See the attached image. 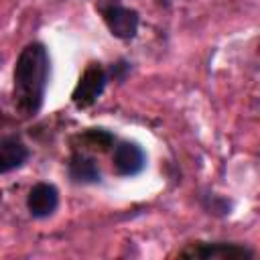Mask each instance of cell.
<instances>
[{"mask_svg":"<svg viewBox=\"0 0 260 260\" xmlns=\"http://www.w3.org/2000/svg\"><path fill=\"white\" fill-rule=\"evenodd\" d=\"M69 175L77 183H95L100 181V169L95 160L83 152H75L69 158Z\"/></svg>","mask_w":260,"mask_h":260,"instance_id":"8","label":"cell"},{"mask_svg":"<svg viewBox=\"0 0 260 260\" xmlns=\"http://www.w3.org/2000/svg\"><path fill=\"white\" fill-rule=\"evenodd\" d=\"M98 10L110 28V32L118 39H132L138 30V12L120 4V0H98Z\"/></svg>","mask_w":260,"mask_h":260,"instance_id":"2","label":"cell"},{"mask_svg":"<svg viewBox=\"0 0 260 260\" xmlns=\"http://www.w3.org/2000/svg\"><path fill=\"white\" fill-rule=\"evenodd\" d=\"M112 160H114V169L118 171V175H124V177L138 175L146 165L144 150L134 142H120L114 148Z\"/></svg>","mask_w":260,"mask_h":260,"instance_id":"5","label":"cell"},{"mask_svg":"<svg viewBox=\"0 0 260 260\" xmlns=\"http://www.w3.org/2000/svg\"><path fill=\"white\" fill-rule=\"evenodd\" d=\"M59 205V193L51 183H37L28 191L26 197V207L32 217H49Z\"/></svg>","mask_w":260,"mask_h":260,"instance_id":"6","label":"cell"},{"mask_svg":"<svg viewBox=\"0 0 260 260\" xmlns=\"http://www.w3.org/2000/svg\"><path fill=\"white\" fill-rule=\"evenodd\" d=\"M83 140H87V144L89 146H100V148H108L110 144H112V134L110 132H106V130H89V132H85L83 134Z\"/></svg>","mask_w":260,"mask_h":260,"instance_id":"9","label":"cell"},{"mask_svg":"<svg viewBox=\"0 0 260 260\" xmlns=\"http://www.w3.org/2000/svg\"><path fill=\"white\" fill-rule=\"evenodd\" d=\"M181 258H201V260H240V258H252V250L240 244L230 242H197L189 244L185 250L179 252Z\"/></svg>","mask_w":260,"mask_h":260,"instance_id":"3","label":"cell"},{"mask_svg":"<svg viewBox=\"0 0 260 260\" xmlns=\"http://www.w3.org/2000/svg\"><path fill=\"white\" fill-rule=\"evenodd\" d=\"M28 158V148L16 136H4L0 140V171L10 173L22 167Z\"/></svg>","mask_w":260,"mask_h":260,"instance_id":"7","label":"cell"},{"mask_svg":"<svg viewBox=\"0 0 260 260\" xmlns=\"http://www.w3.org/2000/svg\"><path fill=\"white\" fill-rule=\"evenodd\" d=\"M49 53L45 45H26L14 65V106L22 116H35L49 83Z\"/></svg>","mask_w":260,"mask_h":260,"instance_id":"1","label":"cell"},{"mask_svg":"<svg viewBox=\"0 0 260 260\" xmlns=\"http://www.w3.org/2000/svg\"><path fill=\"white\" fill-rule=\"evenodd\" d=\"M106 81H108V77H106V71L102 69V65L91 63L83 71V75L79 77V81L73 89V95H71L73 104L77 108H89L102 95V91L106 87Z\"/></svg>","mask_w":260,"mask_h":260,"instance_id":"4","label":"cell"}]
</instances>
